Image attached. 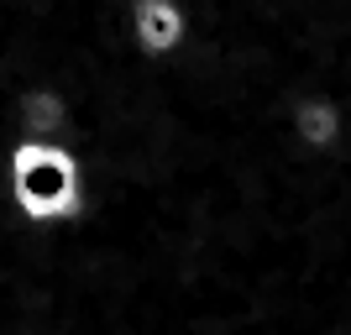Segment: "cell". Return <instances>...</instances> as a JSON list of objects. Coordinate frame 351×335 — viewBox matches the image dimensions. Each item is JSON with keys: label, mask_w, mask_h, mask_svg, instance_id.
Segmentation results:
<instances>
[{"label": "cell", "mask_w": 351, "mask_h": 335, "mask_svg": "<svg viewBox=\"0 0 351 335\" xmlns=\"http://www.w3.org/2000/svg\"><path fill=\"white\" fill-rule=\"evenodd\" d=\"M5 199L27 225H69L84 210V168L69 142L21 136L5 147Z\"/></svg>", "instance_id": "obj_1"}, {"label": "cell", "mask_w": 351, "mask_h": 335, "mask_svg": "<svg viewBox=\"0 0 351 335\" xmlns=\"http://www.w3.org/2000/svg\"><path fill=\"white\" fill-rule=\"evenodd\" d=\"M126 42L142 53V58H173L178 47L189 42L194 16L184 0H126Z\"/></svg>", "instance_id": "obj_2"}, {"label": "cell", "mask_w": 351, "mask_h": 335, "mask_svg": "<svg viewBox=\"0 0 351 335\" xmlns=\"http://www.w3.org/2000/svg\"><path fill=\"white\" fill-rule=\"evenodd\" d=\"M289 136L293 147H304L309 158H325L336 152L341 136H346V105L325 89H304L289 100Z\"/></svg>", "instance_id": "obj_3"}, {"label": "cell", "mask_w": 351, "mask_h": 335, "mask_svg": "<svg viewBox=\"0 0 351 335\" xmlns=\"http://www.w3.org/2000/svg\"><path fill=\"white\" fill-rule=\"evenodd\" d=\"M63 335H205L184 325H152V320H116V325H89V330H63Z\"/></svg>", "instance_id": "obj_4"}]
</instances>
